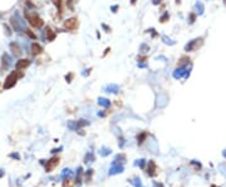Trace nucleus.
<instances>
[{
    "label": "nucleus",
    "instance_id": "obj_36",
    "mask_svg": "<svg viewBox=\"0 0 226 187\" xmlns=\"http://www.w3.org/2000/svg\"><path fill=\"white\" fill-rule=\"evenodd\" d=\"M102 28H103V29H104V31H107V33H109V31H111V28H109V26H107L106 24H102Z\"/></svg>",
    "mask_w": 226,
    "mask_h": 187
},
{
    "label": "nucleus",
    "instance_id": "obj_28",
    "mask_svg": "<svg viewBox=\"0 0 226 187\" xmlns=\"http://www.w3.org/2000/svg\"><path fill=\"white\" fill-rule=\"evenodd\" d=\"M134 165H136V166H138V167H141V168H143V167H144V165H146V160H143V158H141V160L136 161Z\"/></svg>",
    "mask_w": 226,
    "mask_h": 187
},
{
    "label": "nucleus",
    "instance_id": "obj_19",
    "mask_svg": "<svg viewBox=\"0 0 226 187\" xmlns=\"http://www.w3.org/2000/svg\"><path fill=\"white\" fill-rule=\"evenodd\" d=\"M188 63H190V58H187V57H182L180 59V62L177 63L178 67H185V65H187Z\"/></svg>",
    "mask_w": 226,
    "mask_h": 187
},
{
    "label": "nucleus",
    "instance_id": "obj_5",
    "mask_svg": "<svg viewBox=\"0 0 226 187\" xmlns=\"http://www.w3.org/2000/svg\"><path fill=\"white\" fill-rule=\"evenodd\" d=\"M11 24H13V26H14V29H15L16 31H19V30H21L23 28H24V23H23L20 19H19V16L18 15H14V16H11Z\"/></svg>",
    "mask_w": 226,
    "mask_h": 187
},
{
    "label": "nucleus",
    "instance_id": "obj_4",
    "mask_svg": "<svg viewBox=\"0 0 226 187\" xmlns=\"http://www.w3.org/2000/svg\"><path fill=\"white\" fill-rule=\"evenodd\" d=\"M64 28L69 30H74L78 28V19L77 18H70V19H67L64 21Z\"/></svg>",
    "mask_w": 226,
    "mask_h": 187
},
{
    "label": "nucleus",
    "instance_id": "obj_40",
    "mask_svg": "<svg viewBox=\"0 0 226 187\" xmlns=\"http://www.w3.org/2000/svg\"><path fill=\"white\" fill-rule=\"evenodd\" d=\"M153 187H163V185L162 183H157V182H156V183L153 185Z\"/></svg>",
    "mask_w": 226,
    "mask_h": 187
},
{
    "label": "nucleus",
    "instance_id": "obj_9",
    "mask_svg": "<svg viewBox=\"0 0 226 187\" xmlns=\"http://www.w3.org/2000/svg\"><path fill=\"white\" fill-rule=\"evenodd\" d=\"M183 73H185V77H188V74H190V72L185 71V67H180V68H177L176 71L173 72V77H175L176 79H180L183 76Z\"/></svg>",
    "mask_w": 226,
    "mask_h": 187
},
{
    "label": "nucleus",
    "instance_id": "obj_24",
    "mask_svg": "<svg viewBox=\"0 0 226 187\" xmlns=\"http://www.w3.org/2000/svg\"><path fill=\"white\" fill-rule=\"evenodd\" d=\"M146 137H147V133H146V132L141 133V134L138 136V137H137V142H138V144L142 143V142L144 141V139H146Z\"/></svg>",
    "mask_w": 226,
    "mask_h": 187
},
{
    "label": "nucleus",
    "instance_id": "obj_22",
    "mask_svg": "<svg viewBox=\"0 0 226 187\" xmlns=\"http://www.w3.org/2000/svg\"><path fill=\"white\" fill-rule=\"evenodd\" d=\"M107 92L117 93V92H118V87L114 86V84H111V86H108V87H107Z\"/></svg>",
    "mask_w": 226,
    "mask_h": 187
},
{
    "label": "nucleus",
    "instance_id": "obj_1",
    "mask_svg": "<svg viewBox=\"0 0 226 187\" xmlns=\"http://www.w3.org/2000/svg\"><path fill=\"white\" fill-rule=\"evenodd\" d=\"M25 18L28 19V21L30 23V25H31V26L38 28V29L44 25V21L41 20V18L36 13H31L29 9H28V10H25Z\"/></svg>",
    "mask_w": 226,
    "mask_h": 187
},
{
    "label": "nucleus",
    "instance_id": "obj_30",
    "mask_svg": "<svg viewBox=\"0 0 226 187\" xmlns=\"http://www.w3.org/2000/svg\"><path fill=\"white\" fill-rule=\"evenodd\" d=\"M168 18H170V15H168V13L166 11L161 18H159V20H161V23H164V21H167V20H168Z\"/></svg>",
    "mask_w": 226,
    "mask_h": 187
},
{
    "label": "nucleus",
    "instance_id": "obj_16",
    "mask_svg": "<svg viewBox=\"0 0 226 187\" xmlns=\"http://www.w3.org/2000/svg\"><path fill=\"white\" fill-rule=\"evenodd\" d=\"M124 161H126L124 155H117L116 158H114V161H113V163H114V165H122Z\"/></svg>",
    "mask_w": 226,
    "mask_h": 187
},
{
    "label": "nucleus",
    "instance_id": "obj_42",
    "mask_svg": "<svg viewBox=\"0 0 226 187\" xmlns=\"http://www.w3.org/2000/svg\"><path fill=\"white\" fill-rule=\"evenodd\" d=\"M136 1H137V0H131V3H132V4H134Z\"/></svg>",
    "mask_w": 226,
    "mask_h": 187
},
{
    "label": "nucleus",
    "instance_id": "obj_6",
    "mask_svg": "<svg viewBox=\"0 0 226 187\" xmlns=\"http://www.w3.org/2000/svg\"><path fill=\"white\" fill-rule=\"evenodd\" d=\"M123 166L122 165H114V163H113V165L111 166V168H109V171H108V175L109 176H114V175H118V173H122V172H123Z\"/></svg>",
    "mask_w": 226,
    "mask_h": 187
},
{
    "label": "nucleus",
    "instance_id": "obj_39",
    "mask_svg": "<svg viewBox=\"0 0 226 187\" xmlns=\"http://www.w3.org/2000/svg\"><path fill=\"white\" fill-rule=\"evenodd\" d=\"M111 9H112V11H113V13H116V11H117V9H118V5H113Z\"/></svg>",
    "mask_w": 226,
    "mask_h": 187
},
{
    "label": "nucleus",
    "instance_id": "obj_27",
    "mask_svg": "<svg viewBox=\"0 0 226 187\" xmlns=\"http://www.w3.org/2000/svg\"><path fill=\"white\" fill-rule=\"evenodd\" d=\"M51 3L54 4L58 10H62V0H51Z\"/></svg>",
    "mask_w": 226,
    "mask_h": 187
},
{
    "label": "nucleus",
    "instance_id": "obj_18",
    "mask_svg": "<svg viewBox=\"0 0 226 187\" xmlns=\"http://www.w3.org/2000/svg\"><path fill=\"white\" fill-rule=\"evenodd\" d=\"M72 171L69 170V168H64V170L62 171V173H60V177L62 178H67V177H72Z\"/></svg>",
    "mask_w": 226,
    "mask_h": 187
},
{
    "label": "nucleus",
    "instance_id": "obj_21",
    "mask_svg": "<svg viewBox=\"0 0 226 187\" xmlns=\"http://www.w3.org/2000/svg\"><path fill=\"white\" fill-rule=\"evenodd\" d=\"M132 185H133L134 187H144L143 185H142V181H141L139 178H133V180H131L129 181Z\"/></svg>",
    "mask_w": 226,
    "mask_h": 187
},
{
    "label": "nucleus",
    "instance_id": "obj_20",
    "mask_svg": "<svg viewBox=\"0 0 226 187\" xmlns=\"http://www.w3.org/2000/svg\"><path fill=\"white\" fill-rule=\"evenodd\" d=\"M96 158H94V155L92 152H88L87 153V156H86V158H84V162L86 163H91V162H93Z\"/></svg>",
    "mask_w": 226,
    "mask_h": 187
},
{
    "label": "nucleus",
    "instance_id": "obj_15",
    "mask_svg": "<svg viewBox=\"0 0 226 187\" xmlns=\"http://www.w3.org/2000/svg\"><path fill=\"white\" fill-rule=\"evenodd\" d=\"M98 104L101 107H104V108H108L111 106V102L107 99V98H98Z\"/></svg>",
    "mask_w": 226,
    "mask_h": 187
},
{
    "label": "nucleus",
    "instance_id": "obj_37",
    "mask_svg": "<svg viewBox=\"0 0 226 187\" xmlns=\"http://www.w3.org/2000/svg\"><path fill=\"white\" fill-rule=\"evenodd\" d=\"M72 4H73V0H67V5H68L70 9L73 8V6H72Z\"/></svg>",
    "mask_w": 226,
    "mask_h": 187
},
{
    "label": "nucleus",
    "instance_id": "obj_14",
    "mask_svg": "<svg viewBox=\"0 0 226 187\" xmlns=\"http://www.w3.org/2000/svg\"><path fill=\"white\" fill-rule=\"evenodd\" d=\"M45 34H46V39H48L49 41H51V40H54L55 39V33L53 31V29L51 28H46L45 29Z\"/></svg>",
    "mask_w": 226,
    "mask_h": 187
},
{
    "label": "nucleus",
    "instance_id": "obj_29",
    "mask_svg": "<svg viewBox=\"0 0 226 187\" xmlns=\"http://www.w3.org/2000/svg\"><path fill=\"white\" fill-rule=\"evenodd\" d=\"M195 19H196V14L191 13V14H190V16H188V23H190V24H194V23H195Z\"/></svg>",
    "mask_w": 226,
    "mask_h": 187
},
{
    "label": "nucleus",
    "instance_id": "obj_7",
    "mask_svg": "<svg viewBox=\"0 0 226 187\" xmlns=\"http://www.w3.org/2000/svg\"><path fill=\"white\" fill-rule=\"evenodd\" d=\"M58 163H59V158H58V157H53L51 160H49L48 163L45 165V170H46V172H51L56 166H58Z\"/></svg>",
    "mask_w": 226,
    "mask_h": 187
},
{
    "label": "nucleus",
    "instance_id": "obj_3",
    "mask_svg": "<svg viewBox=\"0 0 226 187\" xmlns=\"http://www.w3.org/2000/svg\"><path fill=\"white\" fill-rule=\"evenodd\" d=\"M201 44H202V38L192 39L190 43H187V44H186L185 50H186V52H194V50H196Z\"/></svg>",
    "mask_w": 226,
    "mask_h": 187
},
{
    "label": "nucleus",
    "instance_id": "obj_43",
    "mask_svg": "<svg viewBox=\"0 0 226 187\" xmlns=\"http://www.w3.org/2000/svg\"><path fill=\"white\" fill-rule=\"evenodd\" d=\"M211 187H216V186H211Z\"/></svg>",
    "mask_w": 226,
    "mask_h": 187
},
{
    "label": "nucleus",
    "instance_id": "obj_31",
    "mask_svg": "<svg viewBox=\"0 0 226 187\" xmlns=\"http://www.w3.org/2000/svg\"><path fill=\"white\" fill-rule=\"evenodd\" d=\"M196 8L199 9V14L204 13V5H202V3H197V4H196Z\"/></svg>",
    "mask_w": 226,
    "mask_h": 187
},
{
    "label": "nucleus",
    "instance_id": "obj_26",
    "mask_svg": "<svg viewBox=\"0 0 226 187\" xmlns=\"http://www.w3.org/2000/svg\"><path fill=\"white\" fill-rule=\"evenodd\" d=\"M82 181V167H78V172H77V183L81 185Z\"/></svg>",
    "mask_w": 226,
    "mask_h": 187
},
{
    "label": "nucleus",
    "instance_id": "obj_8",
    "mask_svg": "<svg viewBox=\"0 0 226 187\" xmlns=\"http://www.w3.org/2000/svg\"><path fill=\"white\" fill-rule=\"evenodd\" d=\"M29 65H30L29 59H20L16 62L15 68H16V71H23V69H25L26 67H29Z\"/></svg>",
    "mask_w": 226,
    "mask_h": 187
},
{
    "label": "nucleus",
    "instance_id": "obj_17",
    "mask_svg": "<svg viewBox=\"0 0 226 187\" xmlns=\"http://www.w3.org/2000/svg\"><path fill=\"white\" fill-rule=\"evenodd\" d=\"M98 152H99V155L102 156V157H107L108 155H111V148H107V147H102L101 149H99V151H98Z\"/></svg>",
    "mask_w": 226,
    "mask_h": 187
},
{
    "label": "nucleus",
    "instance_id": "obj_23",
    "mask_svg": "<svg viewBox=\"0 0 226 187\" xmlns=\"http://www.w3.org/2000/svg\"><path fill=\"white\" fill-rule=\"evenodd\" d=\"M87 124H88V122H87V121H84V119L78 121V122H77V131L81 129L82 127H84V126H87Z\"/></svg>",
    "mask_w": 226,
    "mask_h": 187
},
{
    "label": "nucleus",
    "instance_id": "obj_34",
    "mask_svg": "<svg viewBox=\"0 0 226 187\" xmlns=\"http://www.w3.org/2000/svg\"><path fill=\"white\" fill-rule=\"evenodd\" d=\"M73 77H74V74H73V73H69V74H67V77H65V79H67V82H72Z\"/></svg>",
    "mask_w": 226,
    "mask_h": 187
},
{
    "label": "nucleus",
    "instance_id": "obj_41",
    "mask_svg": "<svg viewBox=\"0 0 226 187\" xmlns=\"http://www.w3.org/2000/svg\"><path fill=\"white\" fill-rule=\"evenodd\" d=\"M222 155H224V157H225V158H226V149H225V151H224V152H222Z\"/></svg>",
    "mask_w": 226,
    "mask_h": 187
},
{
    "label": "nucleus",
    "instance_id": "obj_35",
    "mask_svg": "<svg viewBox=\"0 0 226 187\" xmlns=\"http://www.w3.org/2000/svg\"><path fill=\"white\" fill-rule=\"evenodd\" d=\"M25 33H26V34H28V35L30 36L31 39H35V35H34V33H31V31H30L29 29H26V30H25Z\"/></svg>",
    "mask_w": 226,
    "mask_h": 187
},
{
    "label": "nucleus",
    "instance_id": "obj_38",
    "mask_svg": "<svg viewBox=\"0 0 226 187\" xmlns=\"http://www.w3.org/2000/svg\"><path fill=\"white\" fill-rule=\"evenodd\" d=\"M10 157H13V158H16V160H19V158H20V156H19V155H16V153H13V155H10Z\"/></svg>",
    "mask_w": 226,
    "mask_h": 187
},
{
    "label": "nucleus",
    "instance_id": "obj_11",
    "mask_svg": "<svg viewBox=\"0 0 226 187\" xmlns=\"http://www.w3.org/2000/svg\"><path fill=\"white\" fill-rule=\"evenodd\" d=\"M41 52H43V48H41L40 44H38V43L31 44V54L33 55H39V54H41Z\"/></svg>",
    "mask_w": 226,
    "mask_h": 187
},
{
    "label": "nucleus",
    "instance_id": "obj_33",
    "mask_svg": "<svg viewBox=\"0 0 226 187\" xmlns=\"http://www.w3.org/2000/svg\"><path fill=\"white\" fill-rule=\"evenodd\" d=\"M92 173H93V170H88V171H87V173H86V177H87V182H89V181H91Z\"/></svg>",
    "mask_w": 226,
    "mask_h": 187
},
{
    "label": "nucleus",
    "instance_id": "obj_2",
    "mask_svg": "<svg viewBox=\"0 0 226 187\" xmlns=\"http://www.w3.org/2000/svg\"><path fill=\"white\" fill-rule=\"evenodd\" d=\"M19 77H21V74L18 73V71L11 72L6 77V79H5V83H4V89H9V88H11V87L15 86V83H16Z\"/></svg>",
    "mask_w": 226,
    "mask_h": 187
},
{
    "label": "nucleus",
    "instance_id": "obj_32",
    "mask_svg": "<svg viewBox=\"0 0 226 187\" xmlns=\"http://www.w3.org/2000/svg\"><path fill=\"white\" fill-rule=\"evenodd\" d=\"M141 52H142V53H146V52H147V50H149V46L147 45V44H142V45H141Z\"/></svg>",
    "mask_w": 226,
    "mask_h": 187
},
{
    "label": "nucleus",
    "instance_id": "obj_25",
    "mask_svg": "<svg viewBox=\"0 0 226 187\" xmlns=\"http://www.w3.org/2000/svg\"><path fill=\"white\" fill-rule=\"evenodd\" d=\"M68 128L72 129V131H77V122H74V121H69L68 122Z\"/></svg>",
    "mask_w": 226,
    "mask_h": 187
},
{
    "label": "nucleus",
    "instance_id": "obj_10",
    "mask_svg": "<svg viewBox=\"0 0 226 187\" xmlns=\"http://www.w3.org/2000/svg\"><path fill=\"white\" fill-rule=\"evenodd\" d=\"M156 163L153 161H148V166H147V175L148 176H154L156 175Z\"/></svg>",
    "mask_w": 226,
    "mask_h": 187
},
{
    "label": "nucleus",
    "instance_id": "obj_12",
    "mask_svg": "<svg viewBox=\"0 0 226 187\" xmlns=\"http://www.w3.org/2000/svg\"><path fill=\"white\" fill-rule=\"evenodd\" d=\"M10 50H11V53L14 55H16V57H19V55L21 54V50H20V46L18 45V43H15V41H13V43H10Z\"/></svg>",
    "mask_w": 226,
    "mask_h": 187
},
{
    "label": "nucleus",
    "instance_id": "obj_13",
    "mask_svg": "<svg viewBox=\"0 0 226 187\" xmlns=\"http://www.w3.org/2000/svg\"><path fill=\"white\" fill-rule=\"evenodd\" d=\"M10 64V57L8 55V53H4L3 57H1V68L3 69H6Z\"/></svg>",
    "mask_w": 226,
    "mask_h": 187
}]
</instances>
